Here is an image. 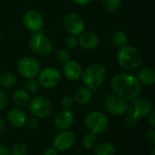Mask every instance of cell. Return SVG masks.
<instances>
[{
	"instance_id": "1",
	"label": "cell",
	"mask_w": 155,
	"mask_h": 155,
	"mask_svg": "<svg viewBox=\"0 0 155 155\" xmlns=\"http://www.w3.org/2000/svg\"><path fill=\"white\" fill-rule=\"evenodd\" d=\"M111 88L115 95L125 101L137 98L142 91V84L136 76L131 74H118L111 80Z\"/></svg>"
},
{
	"instance_id": "2",
	"label": "cell",
	"mask_w": 155,
	"mask_h": 155,
	"mask_svg": "<svg viewBox=\"0 0 155 155\" xmlns=\"http://www.w3.org/2000/svg\"><path fill=\"white\" fill-rule=\"evenodd\" d=\"M116 60L122 68L132 71L141 65L143 55L138 48L132 45H125L118 51Z\"/></svg>"
},
{
	"instance_id": "3",
	"label": "cell",
	"mask_w": 155,
	"mask_h": 155,
	"mask_svg": "<svg viewBox=\"0 0 155 155\" xmlns=\"http://www.w3.org/2000/svg\"><path fill=\"white\" fill-rule=\"evenodd\" d=\"M107 75L104 65L101 64H93L85 68L82 74V81L90 90H94L101 86Z\"/></svg>"
},
{
	"instance_id": "4",
	"label": "cell",
	"mask_w": 155,
	"mask_h": 155,
	"mask_svg": "<svg viewBox=\"0 0 155 155\" xmlns=\"http://www.w3.org/2000/svg\"><path fill=\"white\" fill-rule=\"evenodd\" d=\"M28 44L34 53L43 56L51 54L54 48L53 43L50 38L40 31L32 34L29 38Z\"/></svg>"
},
{
	"instance_id": "5",
	"label": "cell",
	"mask_w": 155,
	"mask_h": 155,
	"mask_svg": "<svg viewBox=\"0 0 155 155\" xmlns=\"http://www.w3.org/2000/svg\"><path fill=\"white\" fill-rule=\"evenodd\" d=\"M84 124L87 129L95 134H102L105 133L109 127L107 116L98 111H93L89 113L85 116Z\"/></svg>"
},
{
	"instance_id": "6",
	"label": "cell",
	"mask_w": 155,
	"mask_h": 155,
	"mask_svg": "<svg viewBox=\"0 0 155 155\" xmlns=\"http://www.w3.org/2000/svg\"><path fill=\"white\" fill-rule=\"evenodd\" d=\"M28 110L35 118H45L53 111V105L49 99L45 96H36L28 103Z\"/></svg>"
},
{
	"instance_id": "7",
	"label": "cell",
	"mask_w": 155,
	"mask_h": 155,
	"mask_svg": "<svg viewBox=\"0 0 155 155\" xmlns=\"http://www.w3.org/2000/svg\"><path fill=\"white\" fill-rule=\"evenodd\" d=\"M153 111V105L151 101L144 98H135L132 100L127 107V114L135 119L144 118Z\"/></svg>"
},
{
	"instance_id": "8",
	"label": "cell",
	"mask_w": 155,
	"mask_h": 155,
	"mask_svg": "<svg viewBox=\"0 0 155 155\" xmlns=\"http://www.w3.org/2000/svg\"><path fill=\"white\" fill-rule=\"evenodd\" d=\"M17 71L21 76L31 79L38 75L40 72V64L35 58L26 56L21 58L17 63Z\"/></svg>"
},
{
	"instance_id": "9",
	"label": "cell",
	"mask_w": 155,
	"mask_h": 155,
	"mask_svg": "<svg viewBox=\"0 0 155 155\" xmlns=\"http://www.w3.org/2000/svg\"><path fill=\"white\" fill-rule=\"evenodd\" d=\"M64 25L65 30L74 36L82 35L85 29V23L83 17L76 13H69L64 18Z\"/></svg>"
},
{
	"instance_id": "10",
	"label": "cell",
	"mask_w": 155,
	"mask_h": 155,
	"mask_svg": "<svg viewBox=\"0 0 155 155\" xmlns=\"http://www.w3.org/2000/svg\"><path fill=\"white\" fill-rule=\"evenodd\" d=\"M61 81L60 72L54 67H47L38 74V84L46 89L55 87Z\"/></svg>"
},
{
	"instance_id": "11",
	"label": "cell",
	"mask_w": 155,
	"mask_h": 155,
	"mask_svg": "<svg viewBox=\"0 0 155 155\" xmlns=\"http://www.w3.org/2000/svg\"><path fill=\"white\" fill-rule=\"evenodd\" d=\"M104 107L109 114L114 116H122L126 114L128 104L117 95H110L105 99Z\"/></svg>"
},
{
	"instance_id": "12",
	"label": "cell",
	"mask_w": 155,
	"mask_h": 155,
	"mask_svg": "<svg viewBox=\"0 0 155 155\" xmlns=\"http://www.w3.org/2000/svg\"><path fill=\"white\" fill-rule=\"evenodd\" d=\"M75 143V136L74 134L66 130V131H60L53 139V146L58 152H64L69 150L74 146Z\"/></svg>"
},
{
	"instance_id": "13",
	"label": "cell",
	"mask_w": 155,
	"mask_h": 155,
	"mask_svg": "<svg viewBox=\"0 0 155 155\" xmlns=\"http://www.w3.org/2000/svg\"><path fill=\"white\" fill-rule=\"evenodd\" d=\"M23 23L27 30L35 33L42 29L44 25V19L38 11L30 9L25 13L23 16Z\"/></svg>"
},
{
	"instance_id": "14",
	"label": "cell",
	"mask_w": 155,
	"mask_h": 155,
	"mask_svg": "<svg viewBox=\"0 0 155 155\" xmlns=\"http://www.w3.org/2000/svg\"><path fill=\"white\" fill-rule=\"evenodd\" d=\"M74 115L70 109H63L61 110L54 117V126L59 131H66L68 130L74 124Z\"/></svg>"
},
{
	"instance_id": "15",
	"label": "cell",
	"mask_w": 155,
	"mask_h": 155,
	"mask_svg": "<svg viewBox=\"0 0 155 155\" xmlns=\"http://www.w3.org/2000/svg\"><path fill=\"white\" fill-rule=\"evenodd\" d=\"M27 115L24 110L14 107L10 109L7 113V121L15 128H22L26 124L27 122Z\"/></svg>"
},
{
	"instance_id": "16",
	"label": "cell",
	"mask_w": 155,
	"mask_h": 155,
	"mask_svg": "<svg viewBox=\"0 0 155 155\" xmlns=\"http://www.w3.org/2000/svg\"><path fill=\"white\" fill-rule=\"evenodd\" d=\"M63 72L65 77L70 81H77L82 77L83 68L82 65L74 60H69L64 63Z\"/></svg>"
},
{
	"instance_id": "17",
	"label": "cell",
	"mask_w": 155,
	"mask_h": 155,
	"mask_svg": "<svg viewBox=\"0 0 155 155\" xmlns=\"http://www.w3.org/2000/svg\"><path fill=\"white\" fill-rule=\"evenodd\" d=\"M99 45V37L94 32H85L79 35L78 45L84 50H92Z\"/></svg>"
},
{
	"instance_id": "18",
	"label": "cell",
	"mask_w": 155,
	"mask_h": 155,
	"mask_svg": "<svg viewBox=\"0 0 155 155\" xmlns=\"http://www.w3.org/2000/svg\"><path fill=\"white\" fill-rule=\"evenodd\" d=\"M137 79L144 85H153L155 82L154 70L151 67H143L137 73Z\"/></svg>"
},
{
	"instance_id": "19",
	"label": "cell",
	"mask_w": 155,
	"mask_h": 155,
	"mask_svg": "<svg viewBox=\"0 0 155 155\" xmlns=\"http://www.w3.org/2000/svg\"><path fill=\"white\" fill-rule=\"evenodd\" d=\"M74 98V101L80 105L87 104L90 102V100L92 99V91L89 88H87L86 86L79 87L75 91Z\"/></svg>"
},
{
	"instance_id": "20",
	"label": "cell",
	"mask_w": 155,
	"mask_h": 155,
	"mask_svg": "<svg viewBox=\"0 0 155 155\" xmlns=\"http://www.w3.org/2000/svg\"><path fill=\"white\" fill-rule=\"evenodd\" d=\"M13 101L18 107H25L30 101L29 94L25 89H17L13 94Z\"/></svg>"
},
{
	"instance_id": "21",
	"label": "cell",
	"mask_w": 155,
	"mask_h": 155,
	"mask_svg": "<svg viewBox=\"0 0 155 155\" xmlns=\"http://www.w3.org/2000/svg\"><path fill=\"white\" fill-rule=\"evenodd\" d=\"M115 148L109 142H102L97 143L94 148V155H114Z\"/></svg>"
},
{
	"instance_id": "22",
	"label": "cell",
	"mask_w": 155,
	"mask_h": 155,
	"mask_svg": "<svg viewBox=\"0 0 155 155\" xmlns=\"http://www.w3.org/2000/svg\"><path fill=\"white\" fill-rule=\"evenodd\" d=\"M112 42H113L114 45H115L116 47L122 48V47L127 45V43H128L127 35L122 30H117L114 33V35L112 36Z\"/></svg>"
},
{
	"instance_id": "23",
	"label": "cell",
	"mask_w": 155,
	"mask_h": 155,
	"mask_svg": "<svg viewBox=\"0 0 155 155\" xmlns=\"http://www.w3.org/2000/svg\"><path fill=\"white\" fill-rule=\"evenodd\" d=\"M16 83H17V78L14 74L9 72L0 74V84L3 87L10 88L15 86Z\"/></svg>"
},
{
	"instance_id": "24",
	"label": "cell",
	"mask_w": 155,
	"mask_h": 155,
	"mask_svg": "<svg viewBox=\"0 0 155 155\" xmlns=\"http://www.w3.org/2000/svg\"><path fill=\"white\" fill-rule=\"evenodd\" d=\"M83 145L84 148L88 149V150H91V149H94L95 146L97 145L98 143V137H97V134H93V133H88L86 134L84 138H83Z\"/></svg>"
},
{
	"instance_id": "25",
	"label": "cell",
	"mask_w": 155,
	"mask_h": 155,
	"mask_svg": "<svg viewBox=\"0 0 155 155\" xmlns=\"http://www.w3.org/2000/svg\"><path fill=\"white\" fill-rule=\"evenodd\" d=\"M102 4H103L104 8L106 11L110 13H114V12H116L120 8L121 0H103Z\"/></svg>"
},
{
	"instance_id": "26",
	"label": "cell",
	"mask_w": 155,
	"mask_h": 155,
	"mask_svg": "<svg viewBox=\"0 0 155 155\" xmlns=\"http://www.w3.org/2000/svg\"><path fill=\"white\" fill-rule=\"evenodd\" d=\"M25 91L28 94H35L37 92L38 87H39L38 81H36L35 78L27 79V81L25 82Z\"/></svg>"
},
{
	"instance_id": "27",
	"label": "cell",
	"mask_w": 155,
	"mask_h": 155,
	"mask_svg": "<svg viewBox=\"0 0 155 155\" xmlns=\"http://www.w3.org/2000/svg\"><path fill=\"white\" fill-rule=\"evenodd\" d=\"M56 58L61 63H66L67 61L71 60V54L68 51V49L65 48H60L56 52Z\"/></svg>"
},
{
	"instance_id": "28",
	"label": "cell",
	"mask_w": 155,
	"mask_h": 155,
	"mask_svg": "<svg viewBox=\"0 0 155 155\" xmlns=\"http://www.w3.org/2000/svg\"><path fill=\"white\" fill-rule=\"evenodd\" d=\"M26 153L27 148L22 143H15L11 149V155H26Z\"/></svg>"
},
{
	"instance_id": "29",
	"label": "cell",
	"mask_w": 155,
	"mask_h": 155,
	"mask_svg": "<svg viewBox=\"0 0 155 155\" xmlns=\"http://www.w3.org/2000/svg\"><path fill=\"white\" fill-rule=\"evenodd\" d=\"M64 45L69 49H74L78 46V38L74 35H69L64 41Z\"/></svg>"
},
{
	"instance_id": "30",
	"label": "cell",
	"mask_w": 155,
	"mask_h": 155,
	"mask_svg": "<svg viewBox=\"0 0 155 155\" xmlns=\"http://www.w3.org/2000/svg\"><path fill=\"white\" fill-rule=\"evenodd\" d=\"M74 104V99L70 95H65L61 100V105L64 109H71Z\"/></svg>"
},
{
	"instance_id": "31",
	"label": "cell",
	"mask_w": 155,
	"mask_h": 155,
	"mask_svg": "<svg viewBox=\"0 0 155 155\" xmlns=\"http://www.w3.org/2000/svg\"><path fill=\"white\" fill-rule=\"evenodd\" d=\"M137 119H135L134 117L131 116V115H128L125 117L124 119V124L126 125L127 128L129 129H133V128H135L136 125H137Z\"/></svg>"
},
{
	"instance_id": "32",
	"label": "cell",
	"mask_w": 155,
	"mask_h": 155,
	"mask_svg": "<svg viewBox=\"0 0 155 155\" xmlns=\"http://www.w3.org/2000/svg\"><path fill=\"white\" fill-rule=\"evenodd\" d=\"M144 138H145V141L149 143V144H152V145H154L155 144V131L153 129H151V130H148L145 134H144Z\"/></svg>"
},
{
	"instance_id": "33",
	"label": "cell",
	"mask_w": 155,
	"mask_h": 155,
	"mask_svg": "<svg viewBox=\"0 0 155 155\" xmlns=\"http://www.w3.org/2000/svg\"><path fill=\"white\" fill-rule=\"evenodd\" d=\"M26 124H27V126L29 127V129H31V130H35V129H37L38 126H39V121H38V119L35 118V117L30 118V119H27Z\"/></svg>"
},
{
	"instance_id": "34",
	"label": "cell",
	"mask_w": 155,
	"mask_h": 155,
	"mask_svg": "<svg viewBox=\"0 0 155 155\" xmlns=\"http://www.w3.org/2000/svg\"><path fill=\"white\" fill-rule=\"evenodd\" d=\"M6 104H7L6 94L2 89H0V111L4 110L6 107Z\"/></svg>"
},
{
	"instance_id": "35",
	"label": "cell",
	"mask_w": 155,
	"mask_h": 155,
	"mask_svg": "<svg viewBox=\"0 0 155 155\" xmlns=\"http://www.w3.org/2000/svg\"><path fill=\"white\" fill-rule=\"evenodd\" d=\"M58 153L59 152L54 146H52V147H48L47 149L45 150L44 155H58Z\"/></svg>"
},
{
	"instance_id": "36",
	"label": "cell",
	"mask_w": 155,
	"mask_h": 155,
	"mask_svg": "<svg viewBox=\"0 0 155 155\" xmlns=\"http://www.w3.org/2000/svg\"><path fill=\"white\" fill-rule=\"evenodd\" d=\"M148 124L153 129L155 127V112L153 111L149 115H148Z\"/></svg>"
},
{
	"instance_id": "37",
	"label": "cell",
	"mask_w": 155,
	"mask_h": 155,
	"mask_svg": "<svg viewBox=\"0 0 155 155\" xmlns=\"http://www.w3.org/2000/svg\"><path fill=\"white\" fill-rule=\"evenodd\" d=\"M0 155H10L8 148L1 143H0Z\"/></svg>"
},
{
	"instance_id": "38",
	"label": "cell",
	"mask_w": 155,
	"mask_h": 155,
	"mask_svg": "<svg viewBox=\"0 0 155 155\" xmlns=\"http://www.w3.org/2000/svg\"><path fill=\"white\" fill-rule=\"evenodd\" d=\"M73 1L79 5H85L91 2V0H73Z\"/></svg>"
},
{
	"instance_id": "39",
	"label": "cell",
	"mask_w": 155,
	"mask_h": 155,
	"mask_svg": "<svg viewBox=\"0 0 155 155\" xmlns=\"http://www.w3.org/2000/svg\"><path fill=\"white\" fill-rule=\"evenodd\" d=\"M5 129V122L0 117V134H3Z\"/></svg>"
},
{
	"instance_id": "40",
	"label": "cell",
	"mask_w": 155,
	"mask_h": 155,
	"mask_svg": "<svg viewBox=\"0 0 155 155\" xmlns=\"http://www.w3.org/2000/svg\"><path fill=\"white\" fill-rule=\"evenodd\" d=\"M154 153H155V149L153 150V152H152V155H154Z\"/></svg>"
},
{
	"instance_id": "41",
	"label": "cell",
	"mask_w": 155,
	"mask_h": 155,
	"mask_svg": "<svg viewBox=\"0 0 155 155\" xmlns=\"http://www.w3.org/2000/svg\"><path fill=\"white\" fill-rule=\"evenodd\" d=\"M0 40H1V31H0Z\"/></svg>"
}]
</instances>
